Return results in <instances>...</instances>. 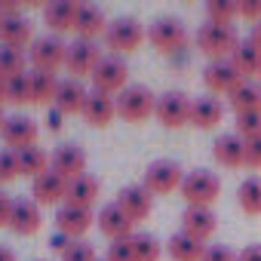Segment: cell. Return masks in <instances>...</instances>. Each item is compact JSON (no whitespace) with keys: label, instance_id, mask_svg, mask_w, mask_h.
Wrapping results in <instances>:
<instances>
[{"label":"cell","instance_id":"6da1fadb","mask_svg":"<svg viewBox=\"0 0 261 261\" xmlns=\"http://www.w3.org/2000/svg\"><path fill=\"white\" fill-rule=\"evenodd\" d=\"M194 43L203 56H209V62L215 59H230V53L237 49L240 43V34L233 25H218V22H206L197 28L194 34Z\"/></svg>","mask_w":261,"mask_h":261},{"label":"cell","instance_id":"7a4b0ae2","mask_svg":"<svg viewBox=\"0 0 261 261\" xmlns=\"http://www.w3.org/2000/svg\"><path fill=\"white\" fill-rule=\"evenodd\" d=\"M114 101H117V117L129 123H142L157 111V95L142 83H129L120 95H114Z\"/></svg>","mask_w":261,"mask_h":261},{"label":"cell","instance_id":"3957f363","mask_svg":"<svg viewBox=\"0 0 261 261\" xmlns=\"http://www.w3.org/2000/svg\"><path fill=\"white\" fill-rule=\"evenodd\" d=\"M221 194V178L209 169H191L181 181V197L188 206H206L212 209V203Z\"/></svg>","mask_w":261,"mask_h":261},{"label":"cell","instance_id":"277c9868","mask_svg":"<svg viewBox=\"0 0 261 261\" xmlns=\"http://www.w3.org/2000/svg\"><path fill=\"white\" fill-rule=\"evenodd\" d=\"M145 37H148V31H145L142 22L133 19V16H120V19H114V22L108 25V31H105V43H108V49H114V56L136 53V49L142 46Z\"/></svg>","mask_w":261,"mask_h":261},{"label":"cell","instance_id":"5b68a950","mask_svg":"<svg viewBox=\"0 0 261 261\" xmlns=\"http://www.w3.org/2000/svg\"><path fill=\"white\" fill-rule=\"evenodd\" d=\"M129 86V65L123 62V56H101L98 68L92 71V89L105 92V95H120Z\"/></svg>","mask_w":261,"mask_h":261},{"label":"cell","instance_id":"8992f818","mask_svg":"<svg viewBox=\"0 0 261 261\" xmlns=\"http://www.w3.org/2000/svg\"><path fill=\"white\" fill-rule=\"evenodd\" d=\"M148 40L160 53H178L188 46V25L175 16H160L148 25Z\"/></svg>","mask_w":261,"mask_h":261},{"label":"cell","instance_id":"52a82bcc","mask_svg":"<svg viewBox=\"0 0 261 261\" xmlns=\"http://www.w3.org/2000/svg\"><path fill=\"white\" fill-rule=\"evenodd\" d=\"M65 56H68V46L62 37L56 34H46V37H37L31 46H28V65L31 71H59L65 65Z\"/></svg>","mask_w":261,"mask_h":261},{"label":"cell","instance_id":"ba28073f","mask_svg":"<svg viewBox=\"0 0 261 261\" xmlns=\"http://www.w3.org/2000/svg\"><path fill=\"white\" fill-rule=\"evenodd\" d=\"M185 175H188V172H185L175 160H154V163H148L142 185H145L151 194H172V191H181Z\"/></svg>","mask_w":261,"mask_h":261},{"label":"cell","instance_id":"9c48e42d","mask_svg":"<svg viewBox=\"0 0 261 261\" xmlns=\"http://www.w3.org/2000/svg\"><path fill=\"white\" fill-rule=\"evenodd\" d=\"M191 101H194V98H188L185 92L169 89V92L157 95V111H154V117H157L166 129H181L185 123H191Z\"/></svg>","mask_w":261,"mask_h":261},{"label":"cell","instance_id":"30bf717a","mask_svg":"<svg viewBox=\"0 0 261 261\" xmlns=\"http://www.w3.org/2000/svg\"><path fill=\"white\" fill-rule=\"evenodd\" d=\"M243 80H246V77L233 68L230 59H215V62H209V65L203 68V83H206V89H209L212 95H230Z\"/></svg>","mask_w":261,"mask_h":261},{"label":"cell","instance_id":"8fae6325","mask_svg":"<svg viewBox=\"0 0 261 261\" xmlns=\"http://www.w3.org/2000/svg\"><path fill=\"white\" fill-rule=\"evenodd\" d=\"M98 62H101V49L95 46V40H74V43H68L65 68L77 80L80 77H92V71L98 68Z\"/></svg>","mask_w":261,"mask_h":261},{"label":"cell","instance_id":"7c38bea8","mask_svg":"<svg viewBox=\"0 0 261 261\" xmlns=\"http://www.w3.org/2000/svg\"><path fill=\"white\" fill-rule=\"evenodd\" d=\"M0 139L7 142L10 151L31 148V145H37V123L25 114H13V117H7L4 129H0Z\"/></svg>","mask_w":261,"mask_h":261},{"label":"cell","instance_id":"4fadbf2b","mask_svg":"<svg viewBox=\"0 0 261 261\" xmlns=\"http://www.w3.org/2000/svg\"><path fill=\"white\" fill-rule=\"evenodd\" d=\"M95 224H98V230L114 243V240H129L133 237V227H136V221L129 218L117 203H105L101 209H98V215H95Z\"/></svg>","mask_w":261,"mask_h":261},{"label":"cell","instance_id":"5bb4252c","mask_svg":"<svg viewBox=\"0 0 261 261\" xmlns=\"http://www.w3.org/2000/svg\"><path fill=\"white\" fill-rule=\"evenodd\" d=\"M49 169L59 172L65 181H74L86 172V154L80 145H59L53 154H49Z\"/></svg>","mask_w":261,"mask_h":261},{"label":"cell","instance_id":"9a60e30c","mask_svg":"<svg viewBox=\"0 0 261 261\" xmlns=\"http://www.w3.org/2000/svg\"><path fill=\"white\" fill-rule=\"evenodd\" d=\"M114 203L139 224V221H145V218L151 215V209H154V194H151L145 185H126V188L117 194Z\"/></svg>","mask_w":261,"mask_h":261},{"label":"cell","instance_id":"2e32d148","mask_svg":"<svg viewBox=\"0 0 261 261\" xmlns=\"http://www.w3.org/2000/svg\"><path fill=\"white\" fill-rule=\"evenodd\" d=\"M92 209H80V206H71V203H62L56 209V230L71 237V240H80L89 227H92Z\"/></svg>","mask_w":261,"mask_h":261},{"label":"cell","instance_id":"e0dca14e","mask_svg":"<svg viewBox=\"0 0 261 261\" xmlns=\"http://www.w3.org/2000/svg\"><path fill=\"white\" fill-rule=\"evenodd\" d=\"M212 157H215V163L224 166V169L246 166V139H240L237 133H221V136L212 142Z\"/></svg>","mask_w":261,"mask_h":261},{"label":"cell","instance_id":"ac0fdd59","mask_svg":"<svg viewBox=\"0 0 261 261\" xmlns=\"http://www.w3.org/2000/svg\"><path fill=\"white\" fill-rule=\"evenodd\" d=\"M86 98H89V89H86L77 77H65V80H59V89H56L53 108H59L65 117H68V114H83Z\"/></svg>","mask_w":261,"mask_h":261},{"label":"cell","instance_id":"d6986e66","mask_svg":"<svg viewBox=\"0 0 261 261\" xmlns=\"http://www.w3.org/2000/svg\"><path fill=\"white\" fill-rule=\"evenodd\" d=\"M108 16H105V10L101 7H95V4H80V10H77V22H74V34H77V40H95L98 34H105L108 31Z\"/></svg>","mask_w":261,"mask_h":261},{"label":"cell","instance_id":"ffe728a7","mask_svg":"<svg viewBox=\"0 0 261 261\" xmlns=\"http://www.w3.org/2000/svg\"><path fill=\"white\" fill-rule=\"evenodd\" d=\"M221 117H224V101L218 95L206 92V95H200V98L191 101V126H197V129H215L221 123Z\"/></svg>","mask_w":261,"mask_h":261},{"label":"cell","instance_id":"44dd1931","mask_svg":"<svg viewBox=\"0 0 261 261\" xmlns=\"http://www.w3.org/2000/svg\"><path fill=\"white\" fill-rule=\"evenodd\" d=\"M37 37L31 31V22L25 16H0V46H16L25 49Z\"/></svg>","mask_w":261,"mask_h":261},{"label":"cell","instance_id":"7402d4cb","mask_svg":"<svg viewBox=\"0 0 261 261\" xmlns=\"http://www.w3.org/2000/svg\"><path fill=\"white\" fill-rule=\"evenodd\" d=\"M215 227H218V218L206 206H188L185 215H181V230L191 233V237H197L200 243H206L215 233Z\"/></svg>","mask_w":261,"mask_h":261},{"label":"cell","instance_id":"603a6c76","mask_svg":"<svg viewBox=\"0 0 261 261\" xmlns=\"http://www.w3.org/2000/svg\"><path fill=\"white\" fill-rule=\"evenodd\" d=\"M77 10H80V4H74V0H53V4L43 7V22H46L49 31L59 37V34H65V31H74Z\"/></svg>","mask_w":261,"mask_h":261},{"label":"cell","instance_id":"cb8c5ba5","mask_svg":"<svg viewBox=\"0 0 261 261\" xmlns=\"http://www.w3.org/2000/svg\"><path fill=\"white\" fill-rule=\"evenodd\" d=\"M65 194H68V181H65L59 172H53V169H46L43 175H37V178L31 181V197H34V203H40V206L59 203V200H65Z\"/></svg>","mask_w":261,"mask_h":261},{"label":"cell","instance_id":"d4e9b609","mask_svg":"<svg viewBox=\"0 0 261 261\" xmlns=\"http://www.w3.org/2000/svg\"><path fill=\"white\" fill-rule=\"evenodd\" d=\"M98 194H101V181H98L95 175L83 172L80 178L68 181V194H65V203H71V206H80V209H92V203L98 200Z\"/></svg>","mask_w":261,"mask_h":261},{"label":"cell","instance_id":"484cf974","mask_svg":"<svg viewBox=\"0 0 261 261\" xmlns=\"http://www.w3.org/2000/svg\"><path fill=\"white\" fill-rule=\"evenodd\" d=\"M114 114H117L114 95H105V92H95L92 89L89 98H86V105H83V120L89 126H108L114 120Z\"/></svg>","mask_w":261,"mask_h":261},{"label":"cell","instance_id":"4316f807","mask_svg":"<svg viewBox=\"0 0 261 261\" xmlns=\"http://www.w3.org/2000/svg\"><path fill=\"white\" fill-rule=\"evenodd\" d=\"M10 230L31 237L34 230H40V209L34 200H16L13 203V215H10Z\"/></svg>","mask_w":261,"mask_h":261},{"label":"cell","instance_id":"83f0119b","mask_svg":"<svg viewBox=\"0 0 261 261\" xmlns=\"http://www.w3.org/2000/svg\"><path fill=\"white\" fill-rule=\"evenodd\" d=\"M166 252H169L172 261H203V255H206V243H200L197 237L178 230V233L169 237Z\"/></svg>","mask_w":261,"mask_h":261},{"label":"cell","instance_id":"f1b7e54d","mask_svg":"<svg viewBox=\"0 0 261 261\" xmlns=\"http://www.w3.org/2000/svg\"><path fill=\"white\" fill-rule=\"evenodd\" d=\"M230 62H233V68H237L246 80H249V77H255V74L261 77V49H258L249 37L237 43V49L230 53Z\"/></svg>","mask_w":261,"mask_h":261},{"label":"cell","instance_id":"f546056e","mask_svg":"<svg viewBox=\"0 0 261 261\" xmlns=\"http://www.w3.org/2000/svg\"><path fill=\"white\" fill-rule=\"evenodd\" d=\"M227 105L233 108V114L261 111V83H255V80H243V83L227 95Z\"/></svg>","mask_w":261,"mask_h":261},{"label":"cell","instance_id":"4dcf8cb0","mask_svg":"<svg viewBox=\"0 0 261 261\" xmlns=\"http://www.w3.org/2000/svg\"><path fill=\"white\" fill-rule=\"evenodd\" d=\"M28 83H31V101L34 105H53L56 89H59V77L53 71H28Z\"/></svg>","mask_w":261,"mask_h":261},{"label":"cell","instance_id":"1f68e13d","mask_svg":"<svg viewBox=\"0 0 261 261\" xmlns=\"http://www.w3.org/2000/svg\"><path fill=\"white\" fill-rule=\"evenodd\" d=\"M16 157H19V172H22V175H28L31 181L49 169V154H46L43 148H37V145L16 151Z\"/></svg>","mask_w":261,"mask_h":261},{"label":"cell","instance_id":"d6a6232c","mask_svg":"<svg viewBox=\"0 0 261 261\" xmlns=\"http://www.w3.org/2000/svg\"><path fill=\"white\" fill-rule=\"evenodd\" d=\"M237 203L246 215H261V175H249L237 188Z\"/></svg>","mask_w":261,"mask_h":261},{"label":"cell","instance_id":"836d02e7","mask_svg":"<svg viewBox=\"0 0 261 261\" xmlns=\"http://www.w3.org/2000/svg\"><path fill=\"white\" fill-rule=\"evenodd\" d=\"M25 65H28V53L25 49H16V46H0V77H19L25 74Z\"/></svg>","mask_w":261,"mask_h":261},{"label":"cell","instance_id":"e575fe53","mask_svg":"<svg viewBox=\"0 0 261 261\" xmlns=\"http://www.w3.org/2000/svg\"><path fill=\"white\" fill-rule=\"evenodd\" d=\"M237 16H240V0H209L206 4V22L233 25Z\"/></svg>","mask_w":261,"mask_h":261},{"label":"cell","instance_id":"d590c367","mask_svg":"<svg viewBox=\"0 0 261 261\" xmlns=\"http://www.w3.org/2000/svg\"><path fill=\"white\" fill-rule=\"evenodd\" d=\"M133 249H136V261H160L163 255V243L154 233H133Z\"/></svg>","mask_w":261,"mask_h":261},{"label":"cell","instance_id":"8d00e7d4","mask_svg":"<svg viewBox=\"0 0 261 261\" xmlns=\"http://www.w3.org/2000/svg\"><path fill=\"white\" fill-rule=\"evenodd\" d=\"M7 101H13V105H28V101H31L28 71L19 74V77H10V80H7Z\"/></svg>","mask_w":261,"mask_h":261},{"label":"cell","instance_id":"74e56055","mask_svg":"<svg viewBox=\"0 0 261 261\" xmlns=\"http://www.w3.org/2000/svg\"><path fill=\"white\" fill-rule=\"evenodd\" d=\"M237 136H240V139H255V136H261V111L237 114Z\"/></svg>","mask_w":261,"mask_h":261},{"label":"cell","instance_id":"f35d334b","mask_svg":"<svg viewBox=\"0 0 261 261\" xmlns=\"http://www.w3.org/2000/svg\"><path fill=\"white\" fill-rule=\"evenodd\" d=\"M16 175H22L19 172V157H16V151L4 148V151H0V185L16 181Z\"/></svg>","mask_w":261,"mask_h":261},{"label":"cell","instance_id":"ab89813d","mask_svg":"<svg viewBox=\"0 0 261 261\" xmlns=\"http://www.w3.org/2000/svg\"><path fill=\"white\" fill-rule=\"evenodd\" d=\"M105 261H136V249H133V237L129 240H114L105 252Z\"/></svg>","mask_w":261,"mask_h":261},{"label":"cell","instance_id":"60d3db41","mask_svg":"<svg viewBox=\"0 0 261 261\" xmlns=\"http://www.w3.org/2000/svg\"><path fill=\"white\" fill-rule=\"evenodd\" d=\"M62 261H98V255H95L92 243H86V240H74V246L62 255Z\"/></svg>","mask_w":261,"mask_h":261},{"label":"cell","instance_id":"b9f144b4","mask_svg":"<svg viewBox=\"0 0 261 261\" xmlns=\"http://www.w3.org/2000/svg\"><path fill=\"white\" fill-rule=\"evenodd\" d=\"M203 261H237V252L227 243H212V246H206Z\"/></svg>","mask_w":261,"mask_h":261},{"label":"cell","instance_id":"7bdbcfd3","mask_svg":"<svg viewBox=\"0 0 261 261\" xmlns=\"http://www.w3.org/2000/svg\"><path fill=\"white\" fill-rule=\"evenodd\" d=\"M246 166L249 169H261V136L246 139Z\"/></svg>","mask_w":261,"mask_h":261},{"label":"cell","instance_id":"ee69618b","mask_svg":"<svg viewBox=\"0 0 261 261\" xmlns=\"http://www.w3.org/2000/svg\"><path fill=\"white\" fill-rule=\"evenodd\" d=\"M240 16L249 19L252 25L261 22V0H240Z\"/></svg>","mask_w":261,"mask_h":261},{"label":"cell","instance_id":"f6af8a7d","mask_svg":"<svg viewBox=\"0 0 261 261\" xmlns=\"http://www.w3.org/2000/svg\"><path fill=\"white\" fill-rule=\"evenodd\" d=\"M13 197L7 191H0V227H10V215H13Z\"/></svg>","mask_w":261,"mask_h":261},{"label":"cell","instance_id":"bcb514c9","mask_svg":"<svg viewBox=\"0 0 261 261\" xmlns=\"http://www.w3.org/2000/svg\"><path fill=\"white\" fill-rule=\"evenodd\" d=\"M71 246H74V240H71V237H65V233H59V230L49 237V249H53V252H59V255H65Z\"/></svg>","mask_w":261,"mask_h":261},{"label":"cell","instance_id":"7dc6e473","mask_svg":"<svg viewBox=\"0 0 261 261\" xmlns=\"http://www.w3.org/2000/svg\"><path fill=\"white\" fill-rule=\"evenodd\" d=\"M237 261H261V243H249L237 252Z\"/></svg>","mask_w":261,"mask_h":261},{"label":"cell","instance_id":"c3c4849f","mask_svg":"<svg viewBox=\"0 0 261 261\" xmlns=\"http://www.w3.org/2000/svg\"><path fill=\"white\" fill-rule=\"evenodd\" d=\"M62 120H65V114H62L59 108H49V114H46V126L53 129V133H59V129H62Z\"/></svg>","mask_w":261,"mask_h":261},{"label":"cell","instance_id":"681fc988","mask_svg":"<svg viewBox=\"0 0 261 261\" xmlns=\"http://www.w3.org/2000/svg\"><path fill=\"white\" fill-rule=\"evenodd\" d=\"M249 40H252V43L261 49V22H255V25H252V34H249Z\"/></svg>","mask_w":261,"mask_h":261},{"label":"cell","instance_id":"f907efd6","mask_svg":"<svg viewBox=\"0 0 261 261\" xmlns=\"http://www.w3.org/2000/svg\"><path fill=\"white\" fill-rule=\"evenodd\" d=\"M0 261H16L13 249H7V246H0Z\"/></svg>","mask_w":261,"mask_h":261},{"label":"cell","instance_id":"816d5d0a","mask_svg":"<svg viewBox=\"0 0 261 261\" xmlns=\"http://www.w3.org/2000/svg\"><path fill=\"white\" fill-rule=\"evenodd\" d=\"M7 101V77H0V105Z\"/></svg>","mask_w":261,"mask_h":261},{"label":"cell","instance_id":"f5cc1de1","mask_svg":"<svg viewBox=\"0 0 261 261\" xmlns=\"http://www.w3.org/2000/svg\"><path fill=\"white\" fill-rule=\"evenodd\" d=\"M4 123H7V117H4V114H0V129H4Z\"/></svg>","mask_w":261,"mask_h":261},{"label":"cell","instance_id":"db71d44e","mask_svg":"<svg viewBox=\"0 0 261 261\" xmlns=\"http://www.w3.org/2000/svg\"><path fill=\"white\" fill-rule=\"evenodd\" d=\"M258 83H261V77H258Z\"/></svg>","mask_w":261,"mask_h":261},{"label":"cell","instance_id":"11a10c76","mask_svg":"<svg viewBox=\"0 0 261 261\" xmlns=\"http://www.w3.org/2000/svg\"><path fill=\"white\" fill-rule=\"evenodd\" d=\"M40 261H43V258H40Z\"/></svg>","mask_w":261,"mask_h":261}]
</instances>
